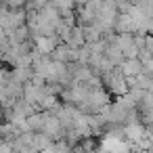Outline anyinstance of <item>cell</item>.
I'll return each mask as SVG.
<instances>
[{"label":"cell","instance_id":"obj_1","mask_svg":"<svg viewBox=\"0 0 153 153\" xmlns=\"http://www.w3.org/2000/svg\"><path fill=\"white\" fill-rule=\"evenodd\" d=\"M103 84H105V88H107L109 92H113L115 97H124V94L130 92L128 78L124 76V71H122L120 67L111 69L109 74H105V76H103Z\"/></svg>","mask_w":153,"mask_h":153},{"label":"cell","instance_id":"obj_2","mask_svg":"<svg viewBox=\"0 0 153 153\" xmlns=\"http://www.w3.org/2000/svg\"><path fill=\"white\" fill-rule=\"evenodd\" d=\"M120 69L124 71L126 78H136V76L145 74V65H143L140 59H126V61L120 65Z\"/></svg>","mask_w":153,"mask_h":153}]
</instances>
